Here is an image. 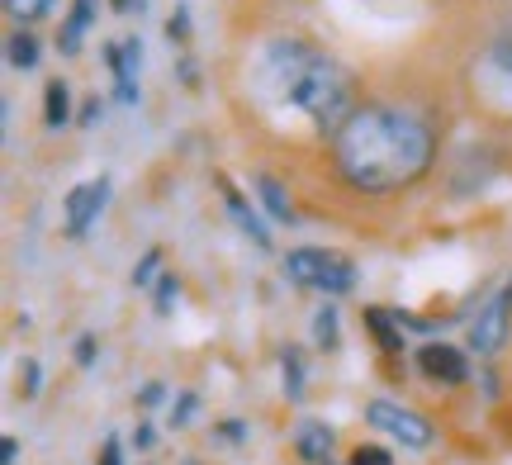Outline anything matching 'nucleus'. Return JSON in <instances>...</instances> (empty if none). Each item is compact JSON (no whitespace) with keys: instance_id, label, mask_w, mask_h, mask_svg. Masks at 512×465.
<instances>
[{"instance_id":"obj_1","label":"nucleus","mask_w":512,"mask_h":465,"mask_svg":"<svg viewBox=\"0 0 512 465\" xmlns=\"http://www.w3.org/2000/svg\"><path fill=\"white\" fill-rule=\"evenodd\" d=\"M432 152V129L399 105H356L347 124L332 133V167L366 195L413 186L432 167Z\"/></svg>"},{"instance_id":"obj_2","label":"nucleus","mask_w":512,"mask_h":465,"mask_svg":"<svg viewBox=\"0 0 512 465\" xmlns=\"http://www.w3.org/2000/svg\"><path fill=\"white\" fill-rule=\"evenodd\" d=\"M252 95L275 114H304L313 129L337 133L351 119V76L332 62L328 53H318L304 38H271L261 43V53L252 57V72H247Z\"/></svg>"},{"instance_id":"obj_3","label":"nucleus","mask_w":512,"mask_h":465,"mask_svg":"<svg viewBox=\"0 0 512 465\" xmlns=\"http://www.w3.org/2000/svg\"><path fill=\"white\" fill-rule=\"evenodd\" d=\"M285 276L304 290H318V295H347L356 290V266H351L342 252H328V247H294L285 257Z\"/></svg>"},{"instance_id":"obj_4","label":"nucleus","mask_w":512,"mask_h":465,"mask_svg":"<svg viewBox=\"0 0 512 465\" xmlns=\"http://www.w3.org/2000/svg\"><path fill=\"white\" fill-rule=\"evenodd\" d=\"M475 95L479 105L498 114H512V38L489 43L475 62Z\"/></svg>"},{"instance_id":"obj_5","label":"nucleus","mask_w":512,"mask_h":465,"mask_svg":"<svg viewBox=\"0 0 512 465\" xmlns=\"http://www.w3.org/2000/svg\"><path fill=\"white\" fill-rule=\"evenodd\" d=\"M508 328H512V280L494 299H484L479 318L470 323V347H475L479 356H498L508 347Z\"/></svg>"},{"instance_id":"obj_6","label":"nucleus","mask_w":512,"mask_h":465,"mask_svg":"<svg viewBox=\"0 0 512 465\" xmlns=\"http://www.w3.org/2000/svg\"><path fill=\"white\" fill-rule=\"evenodd\" d=\"M366 418L380 432L399 437L403 447H432V423H427L418 409H403V404H394V399H370Z\"/></svg>"},{"instance_id":"obj_7","label":"nucleus","mask_w":512,"mask_h":465,"mask_svg":"<svg viewBox=\"0 0 512 465\" xmlns=\"http://www.w3.org/2000/svg\"><path fill=\"white\" fill-rule=\"evenodd\" d=\"M110 200V176H95L86 186H76L67 195V238H86L91 224L100 219V209Z\"/></svg>"},{"instance_id":"obj_8","label":"nucleus","mask_w":512,"mask_h":465,"mask_svg":"<svg viewBox=\"0 0 512 465\" xmlns=\"http://www.w3.org/2000/svg\"><path fill=\"white\" fill-rule=\"evenodd\" d=\"M418 371L437 385H465L470 380V361L451 342H422L418 347Z\"/></svg>"},{"instance_id":"obj_9","label":"nucleus","mask_w":512,"mask_h":465,"mask_svg":"<svg viewBox=\"0 0 512 465\" xmlns=\"http://www.w3.org/2000/svg\"><path fill=\"white\" fill-rule=\"evenodd\" d=\"M105 62H110V72H114V95H119V105H138V67H143L138 38L110 43V48H105Z\"/></svg>"},{"instance_id":"obj_10","label":"nucleus","mask_w":512,"mask_h":465,"mask_svg":"<svg viewBox=\"0 0 512 465\" xmlns=\"http://www.w3.org/2000/svg\"><path fill=\"white\" fill-rule=\"evenodd\" d=\"M219 190H223V205H228V214L238 219V228H242V233H247V238H252L256 247H271V233H266V224L256 219V209L247 205V195H242V190L233 186L228 176H219Z\"/></svg>"},{"instance_id":"obj_11","label":"nucleus","mask_w":512,"mask_h":465,"mask_svg":"<svg viewBox=\"0 0 512 465\" xmlns=\"http://www.w3.org/2000/svg\"><path fill=\"white\" fill-rule=\"evenodd\" d=\"M294 451L304 456L309 465H323L332 456V432L328 423H313V418H304L299 428H294Z\"/></svg>"},{"instance_id":"obj_12","label":"nucleus","mask_w":512,"mask_h":465,"mask_svg":"<svg viewBox=\"0 0 512 465\" xmlns=\"http://www.w3.org/2000/svg\"><path fill=\"white\" fill-rule=\"evenodd\" d=\"M91 19H95V0H76L67 24H62V34H57V48H62L67 57L81 53V38H86V29H91Z\"/></svg>"},{"instance_id":"obj_13","label":"nucleus","mask_w":512,"mask_h":465,"mask_svg":"<svg viewBox=\"0 0 512 465\" xmlns=\"http://www.w3.org/2000/svg\"><path fill=\"white\" fill-rule=\"evenodd\" d=\"M252 186H256V195H261V205L271 209V219H280V224H294V205H290V195H285V186H280L275 176L256 171Z\"/></svg>"},{"instance_id":"obj_14","label":"nucleus","mask_w":512,"mask_h":465,"mask_svg":"<svg viewBox=\"0 0 512 465\" xmlns=\"http://www.w3.org/2000/svg\"><path fill=\"white\" fill-rule=\"evenodd\" d=\"M366 328L375 333L380 352H403V328H399V314L389 309H366Z\"/></svg>"},{"instance_id":"obj_15","label":"nucleus","mask_w":512,"mask_h":465,"mask_svg":"<svg viewBox=\"0 0 512 465\" xmlns=\"http://www.w3.org/2000/svg\"><path fill=\"white\" fill-rule=\"evenodd\" d=\"M67 119H72V91H67V81H48V91H43V124L62 129Z\"/></svg>"},{"instance_id":"obj_16","label":"nucleus","mask_w":512,"mask_h":465,"mask_svg":"<svg viewBox=\"0 0 512 465\" xmlns=\"http://www.w3.org/2000/svg\"><path fill=\"white\" fill-rule=\"evenodd\" d=\"M280 371H285V394H290V399H304V356L294 352V347H285V352H280Z\"/></svg>"},{"instance_id":"obj_17","label":"nucleus","mask_w":512,"mask_h":465,"mask_svg":"<svg viewBox=\"0 0 512 465\" xmlns=\"http://www.w3.org/2000/svg\"><path fill=\"white\" fill-rule=\"evenodd\" d=\"M5 53H10V62L15 67H38V38L34 34H10V43H5Z\"/></svg>"},{"instance_id":"obj_18","label":"nucleus","mask_w":512,"mask_h":465,"mask_svg":"<svg viewBox=\"0 0 512 465\" xmlns=\"http://www.w3.org/2000/svg\"><path fill=\"white\" fill-rule=\"evenodd\" d=\"M162 276H166V271H162V252H157V247H147L143 261L133 266V285H138V290H147V285H157Z\"/></svg>"},{"instance_id":"obj_19","label":"nucleus","mask_w":512,"mask_h":465,"mask_svg":"<svg viewBox=\"0 0 512 465\" xmlns=\"http://www.w3.org/2000/svg\"><path fill=\"white\" fill-rule=\"evenodd\" d=\"M313 342H318L323 352H332V347H337V309H332V304H323V309H318V318H313Z\"/></svg>"},{"instance_id":"obj_20","label":"nucleus","mask_w":512,"mask_h":465,"mask_svg":"<svg viewBox=\"0 0 512 465\" xmlns=\"http://www.w3.org/2000/svg\"><path fill=\"white\" fill-rule=\"evenodd\" d=\"M48 5H53V0H5V15H10V19H24V24H29V19L48 15Z\"/></svg>"},{"instance_id":"obj_21","label":"nucleus","mask_w":512,"mask_h":465,"mask_svg":"<svg viewBox=\"0 0 512 465\" xmlns=\"http://www.w3.org/2000/svg\"><path fill=\"white\" fill-rule=\"evenodd\" d=\"M176 295H181V280H176V271H166L162 280H157V314H171V304H176Z\"/></svg>"},{"instance_id":"obj_22","label":"nucleus","mask_w":512,"mask_h":465,"mask_svg":"<svg viewBox=\"0 0 512 465\" xmlns=\"http://www.w3.org/2000/svg\"><path fill=\"white\" fill-rule=\"evenodd\" d=\"M195 409H200V394H181V399L171 404V423H176V428H190Z\"/></svg>"},{"instance_id":"obj_23","label":"nucleus","mask_w":512,"mask_h":465,"mask_svg":"<svg viewBox=\"0 0 512 465\" xmlns=\"http://www.w3.org/2000/svg\"><path fill=\"white\" fill-rule=\"evenodd\" d=\"M19 390H24V399H34L38 390H43V371H38V361H24V371H19Z\"/></svg>"},{"instance_id":"obj_24","label":"nucleus","mask_w":512,"mask_h":465,"mask_svg":"<svg viewBox=\"0 0 512 465\" xmlns=\"http://www.w3.org/2000/svg\"><path fill=\"white\" fill-rule=\"evenodd\" d=\"M166 34H171V43H185V38H190V10H185V5L166 19Z\"/></svg>"},{"instance_id":"obj_25","label":"nucleus","mask_w":512,"mask_h":465,"mask_svg":"<svg viewBox=\"0 0 512 465\" xmlns=\"http://www.w3.org/2000/svg\"><path fill=\"white\" fill-rule=\"evenodd\" d=\"M351 465H394L384 447H356L351 451Z\"/></svg>"},{"instance_id":"obj_26","label":"nucleus","mask_w":512,"mask_h":465,"mask_svg":"<svg viewBox=\"0 0 512 465\" xmlns=\"http://www.w3.org/2000/svg\"><path fill=\"white\" fill-rule=\"evenodd\" d=\"M95 352H100V342H95L91 333L76 337V361H81V366H95Z\"/></svg>"},{"instance_id":"obj_27","label":"nucleus","mask_w":512,"mask_h":465,"mask_svg":"<svg viewBox=\"0 0 512 465\" xmlns=\"http://www.w3.org/2000/svg\"><path fill=\"white\" fill-rule=\"evenodd\" d=\"M100 114H105V105H100V100H86V105H81V124H86V129H91V124H100Z\"/></svg>"},{"instance_id":"obj_28","label":"nucleus","mask_w":512,"mask_h":465,"mask_svg":"<svg viewBox=\"0 0 512 465\" xmlns=\"http://www.w3.org/2000/svg\"><path fill=\"white\" fill-rule=\"evenodd\" d=\"M100 465H124V447H119V437H110V442H105V456H100Z\"/></svg>"},{"instance_id":"obj_29","label":"nucleus","mask_w":512,"mask_h":465,"mask_svg":"<svg viewBox=\"0 0 512 465\" xmlns=\"http://www.w3.org/2000/svg\"><path fill=\"white\" fill-rule=\"evenodd\" d=\"M162 399H166V390L157 385V380H152V385H147V390L138 394V404H143V409H152V404H162Z\"/></svg>"},{"instance_id":"obj_30","label":"nucleus","mask_w":512,"mask_h":465,"mask_svg":"<svg viewBox=\"0 0 512 465\" xmlns=\"http://www.w3.org/2000/svg\"><path fill=\"white\" fill-rule=\"evenodd\" d=\"M15 461H19V442L5 437V442H0V465H15Z\"/></svg>"},{"instance_id":"obj_31","label":"nucleus","mask_w":512,"mask_h":465,"mask_svg":"<svg viewBox=\"0 0 512 465\" xmlns=\"http://www.w3.org/2000/svg\"><path fill=\"white\" fill-rule=\"evenodd\" d=\"M223 437H228V442H242V423H238V418H228V423H223Z\"/></svg>"},{"instance_id":"obj_32","label":"nucleus","mask_w":512,"mask_h":465,"mask_svg":"<svg viewBox=\"0 0 512 465\" xmlns=\"http://www.w3.org/2000/svg\"><path fill=\"white\" fill-rule=\"evenodd\" d=\"M152 442H157V432H152V428H138V432H133V447H152Z\"/></svg>"},{"instance_id":"obj_33","label":"nucleus","mask_w":512,"mask_h":465,"mask_svg":"<svg viewBox=\"0 0 512 465\" xmlns=\"http://www.w3.org/2000/svg\"><path fill=\"white\" fill-rule=\"evenodd\" d=\"M114 10H119V15H128V10H133V5H138V10H143V0H110Z\"/></svg>"}]
</instances>
